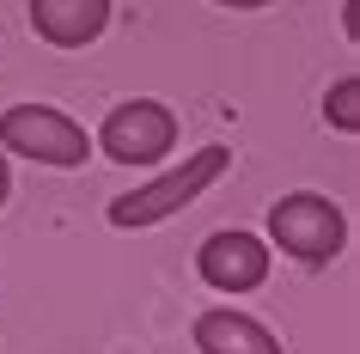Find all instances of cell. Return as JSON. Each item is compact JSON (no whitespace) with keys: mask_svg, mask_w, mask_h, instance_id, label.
Wrapping results in <instances>:
<instances>
[{"mask_svg":"<svg viewBox=\"0 0 360 354\" xmlns=\"http://www.w3.org/2000/svg\"><path fill=\"white\" fill-rule=\"evenodd\" d=\"M226 171H232V147H195L184 165H171L165 177H153V184L129 189V196H116L104 214H110V226H122V232H147V226L171 220V214H184L195 196H208Z\"/></svg>","mask_w":360,"mask_h":354,"instance_id":"cell-1","label":"cell"},{"mask_svg":"<svg viewBox=\"0 0 360 354\" xmlns=\"http://www.w3.org/2000/svg\"><path fill=\"white\" fill-rule=\"evenodd\" d=\"M269 244H281V257L305 269H323L348 251V214L318 189H293L269 208Z\"/></svg>","mask_w":360,"mask_h":354,"instance_id":"cell-2","label":"cell"},{"mask_svg":"<svg viewBox=\"0 0 360 354\" xmlns=\"http://www.w3.org/2000/svg\"><path fill=\"white\" fill-rule=\"evenodd\" d=\"M0 147L25 153L37 165H56V171H74L92 159V134L79 129L74 116H61L56 104H13L0 116Z\"/></svg>","mask_w":360,"mask_h":354,"instance_id":"cell-3","label":"cell"},{"mask_svg":"<svg viewBox=\"0 0 360 354\" xmlns=\"http://www.w3.org/2000/svg\"><path fill=\"white\" fill-rule=\"evenodd\" d=\"M177 147V116L171 104L159 98H129V104H116L104 116V129H98L92 153H104L110 165H153V159H165Z\"/></svg>","mask_w":360,"mask_h":354,"instance_id":"cell-4","label":"cell"},{"mask_svg":"<svg viewBox=\"0 0 360 354\" xmlns=\"http://www.w3.org/2000/svg\"><path fill=\"white\" fill-rule=\"evenodd\" d=\"M269 251L275 244L245 232V226H220L195 244V275L208 281L214 293H250L269 281Z\"/></svg>","mask_w":360,"mask_h":354,"instance_id":"cell-5","label":"cell"},{"mask_svg":"<svg viewBox=\"0 0 360 354\" xmlns=\"http://www.w3.org/2000/svg\"><path fill=\"white\" fill-rule=\"evenodd\" d=\"M110 0H31V31L49 49H86L104 37Z\"/></svg>","mask_w":360,"mask_h":354,"instance_id":"cell-6","label":"cell"},{"mask_svg":"<svg viewBox=\"0 0 360 354\" xmlns=\"http://www.w3.org/2000/svg\"><path fill=\"white\" fill-rule=\"evenodd\" d=\"M190 336H195V348H202V354H281V342H275V330H269L263 317L232 312V305L202 312Z\"/></svg>","mask_w":360,"mask_h":354,"instance_id":"cell-7","label":"cell"},{"mask_svg":"<svg viewBox=\"0 0 360 354\" xmlns=\"http://www.w3.org/2000/svg\"><path fill=\"white\" fill-rule=\"evenodd\" d=\"M323 122L342 134H360V80L342 74L336 86H330V98H323Z\"/></svg>","mask_w":360,"mask_h":354,"instance_id":"cell-8","label":"cell"},{"mask_svg":"<svg viewBox=\"0 0 360 354\" xmlns=\"http://www.w3.org/2000/svg\"><path fill=\"white\" fill-rule=\"evenodd\" d=\"M214 6H232V13H257V6H275V0H214Z\"/></svg>","mask_w":360,"mask_h":354,"instance_id":"cell-9","label":"cell"},{"mask_svg":"<svg viewBox=\"0 0 360 354\" xmlns=\"http://www.w3.org/2000/svg\"><path fill=\"white\" fill-rule=\"evenodd\" d=\"M6 196H13V171H6V153H0V208H6Z\"/></svg>","mask_w":360,"mask_h":354,"instance_id":"cell-10","label":"cell"}]
</instances>
